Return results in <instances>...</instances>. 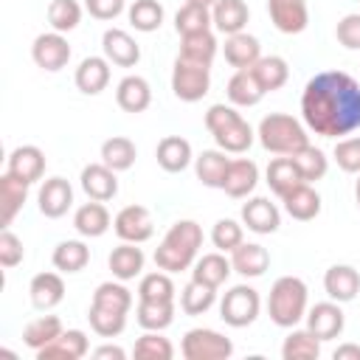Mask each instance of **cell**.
I'll list each match as a JSON object with an SVG mask.
<instances>
[{"instance_id":"cell-38","label":"cell","mask_w":360,"mask_h":360,"mask_svg":"<svg viewBox=\"0 0 360 360\" xmlns=\"http://www.w3.org/2000/svg\"><path fill=\"white\" fill-rule=\"evenodd\" d=\"M51 262L59 273H82L90 262V248L82 239H65L53 248Z\"/></svg>"},{"instance_id":"cell-37","label":"cell","mask_w":360,"mask_h":360,"mask_svg":"<svg viewBox=\"0 0 360 360\" xmlns=\"http://www.w3.org/2000/svg\"><path fill=\"white\" fill-rule=\"evenodd\" d=\"M225 93H228V101L233 104V107H256L267 93L259 87V82L253 79V73L245 68V70H236L231 79H228V87H225Z\"/></svg>"},{"instance_id":"cell-16","label":"cell","mask_w":360,"mask_h":360,"mask_svg":"<svg viewBox=\"0 0 360 360\" xmlns=\"http://www.w3.org/2000/svg\"><path fill=\"white\" fill-rule=\"evenodd\" d=\"M242 225L259 236H267V233H276L278 225H281V211L276 202H270L267 197H250L245 205H242Z\"/></svg>"},{"instance_id":"cell-44","label":"cell","mask_w":360,"mask_h":360,"mask_svg":"<svg viewBox=\"0 0 360 360\" xmlns=\"http://www.w3.org/2000/svg\"><path fill=\"white\" fill-rule=\"evenodd\" d=\"M290 158L295 160V166H298L304 183H318V180H323L326 172H329V158L323 155V149H318V146H312V143H307L304 149H298V152L290 155Z\"/></svg>"},{"instance_id":"cell-17","label":"cell","mask_w":360,"mask_h":360,"mask_svg":"<svg viewBox=\"0 0 360 360\" xmlns=\"http://www.w3.org/2000/svg\"><path fill=\"white\" fill-rule=\"evenodd\" d=\"M118 172L110 169L107 163H87L79 174V183H82V191L90 197V200H98V202H107L118 194Z\"/></svg>"},{"instance_id":"cell-42","label":"cell","mask_w":360,"mask_h":360,"mask_svg":"<svg viewBox=\"0 0 360 360\" xmlns=\"http://www.w3.org/2000/svg\"><path fill=\"white\" fill-rule=\"evenodd\" d=\"M281 357L284 360H318L321 357V340L309 329L292 326V332L281 343Z\"/></svg>"},{"instance_id":"cell-7","label":"cell","mask_w":360,"mask_h":360,"mask_svg":"<svg viewBox=\"0 0 360 360\" xmlns=\"http://www.w3.org/2000/svg\"><path fill=\"white\" fill-rule=\"evenodd\" d=\"M208 90H211V65H202V62H191V59L177 56L174 59V68H172V93L180 101L194 104V101L205 98Z\"/></svg>"},{"instance_id":"cell-47","label":"cell","mask_w":360,"mask_h":360,"mask_svg":"<svg viewBox=\"0 0 360 360\" xmlns=\"http://www.w3.org/2000/svg\"><path fill=\"white\" fill-rule=\"evenodd\" d=\"M217 301V287H208L202 281H188L180 292V309L186 315H205Z\"/></svg>"},{"instance_id":"cell-25","label":"cell","mask_w":360,"mask_h":360,"mask_svg":"<svg viewBox=\"0 0 360 360\" xmlns=\"http://www.w3.org/2000/svg\"><path fill=\"white\" fill-rule=\"evenodd\" d=\"M90 352V340L82 329H65L53 343L37 352V360H82Z\"/></svg>"},{"instance_id":"cell-53","label":"cell","mask_w":360,"mask_h":360,"mask_svg":"<svg viewBox=\"0 0 360 360\" xmlns=\"http://www.w3.org/2000/svg\"><path fill=\"white\" fill-rule=\"evenodd\" d=\"M22 259H25L22 239H20L11 228H3V233H0V264H3L6 270H11V267H17Z\"/></svg>"},{"instance_id":"cell-60","label":"cell","mask_w":360,"mask_h":360,"mask_svg":"<svg viewBox=\"0 0 360 360\" xmlns=\"http://www.w3.org/2000/svg\"><path fill=\"white\" fill-rule=\"evenodd\" d=\"M357 3H360V0H357Z\"/></svg>"},{"instance_id":"cell-45","label":"cell","mask_w":360,"mask_h":360,"mask_svg":"<svg viewBox=\"0 0 360 360\" xmlns=\"http://www.w3.org/2000/svg\"><path fill=\"white\" fill-rule=\"evenodd\" d=\"M214 25V17H211V8L208 6H194V3H186L177 8L174 14V31L180 37L186 34H200V31H211Z\"/></svg>"},{"instance_id":"cell-11","label":"cell","mask_w":360,"mask_h":360,"mask_svg":"<svg viewBox=\"0 0 360 360\" xmlns=\"http://www.w3.org/2000/svg\"><path fill=\"white\" fill-rule=\"evenodd\" d=\"M31 59L37 68L48 70V73H56L62 70L68 62H70V45H68V37L59 34V31H48V34H39L31 45Z\"/></svg>"},{"instance_id":"cell-9","label":"cell","mask_w":360,"mask_h":360,"mask_svg":"<svg viewBox=\"0 0 360 360\" xmlns=\"http://www.w3.org/2000/svg\"><path fill=\"white\" fill-rule=\"evenodd\" d=\"M180 354L186 360H228L233 354V343H231V338H225L217 329L194 326L183 335Z\"/></svg>"},{"instance_id":"cell-49","label":"cell","mask_w":360,"mask_h":360,"mask_svg":"<svg viewBox=\"0 0 360 360\" xmlns=\"http://www.w3.org/2000/svg\"><path fill=\"white\" fill-rule=\"evenodd\" d=\"M82 22V6L76 0H51L48 3V25L51 31L70 34Z\"/></svg>"},{"instance_id":"cell-55","label":"cell","mask_w":360,"mask_h":360,"mask_svg":"<svg viewBox=\"0 0 360 360\" xmlns=\"http://www.w3.org/2000/svg\"><path fill=\"white\" fill-rule=\"evenodd\" d=\"M84 8L96 20H115L124 11V0H84Z\"/></svg>"},{"instance_id":"cell-27","label":"cell","mask_w":360,"mask_h":360,"mask_svg":"<svg viewBox=\"0 0 360 360\" xmlns=\"http://www.w3.org/2000/svg\"><path fill=\"white\" fill-rule=\"evenodd\" d=\"M143 250L135 245V242H121L118 248H112V253L107 256V267L112 273V278L118 281H132L143 273Z\"/></svg>"},{"instance_id":"cell-52","label":"cell","mask_w":360,"mask_h":360,"mask_svg":"<svg viewBox=\"0 0 360 360\" xmlns=\"http://www.w3.org/2000/svg\"><path fill=\"white\" fill-rule=\"evenodd\" d=\"M332 158L340 172L346 174H360V135H346L335 141Z\"/></svg>"},{"instance_id":"cell-36","label":"cell","mask_w":360,"mask_h":360,"mask_svg":"<svg viewBox=\"0 0 360 360\" xmlns=\"http://www.w3.org/2000/svg\"><path fill=\"white\" fill-rule=\"evenodd\" d=\"M28 186H31V183H25V180H20V177H14V174L3 172V177H0L3 228H8V225L14 222V217L22 211V205H25V200H28Z\"/></svg>"},{"instance_id":"cell-32","label":"cell","mask_w":360,"mask_h":360,"mask_svg":"<svg viewBox=\"0 0 360 360\" xmlns=\"http://www.w3.org/2000/svg\"><path fill=\"white\" fill-rule=\"evenodd\" d=\"M228 152H222L219 146L217 149H202L197 158H194V174L202 186L208 188H222L225 183V174H228V166H231V158H225Z\"/></svg>"},{"instance_id":"cell-41","label":"cell","mask_w":360,"mask_h":360,"mask_svg":"<svg viewBox=\"0 0 360 360\" xmlns=\"http://www.w3.org/2000/svg\"><path fill=\"white\" fill-rule=\"evenodd\" d=\"M219 51V42L214 37V31H200V34H186L180 37V53L183 59H191V62H202V65H211L214 56Z\"/></svg>"},{"instance_id":"cell-4","label":"cell","mask_w":360,"mask_h":360,"mask_svg":"<svg viewBox=\"0 0 360 360\" xmlns=\"http://www.w3.org/2000/svg\"><path fill=\"white\" fill-rule=\"evenodd\" d=\"M309 309V290L298 276H278L267 295V315L276 326L292 329L307 318Z\"/></svg>"},{"instance_id":"cell-20","label":"cell","mask_w":360,"mask_h":360,"mask_svg":"<svg viewBox=\"0 0 360 360\" xmlns=\"http://www.w3.org/2000/svg\"><path fill=\"white\" fill-rule=\"evenodd\" d=\"M323 290L332 301L338 304H349L357 298L360 292V273L352 264H332L323 273Z\"/></svg>"},{"instance_id":"cell-35","label":"cell","mask_w":360,"mask_h":360,"mask_svg":"<svg viewBox=\"0 0 360 360\" xmlns=\"http://www.w3.org/2000/svg\"><path fill=\"white\" fill-rule=\"evenodd\" d=\"M250 73H253V79L259 82V87L264 90V93H273V90H281L284 84H287V79H290V65H287V59L284 56H276V53H270V56H262L253 68H248Z\"/></svg>"},{"instance_id":"cell-6","label":"cell","mask_w":360,"mask_h":360,"mask_svg":"<svg viewBox=\"0 0 360 360\" xmlns=\"http://www.w3.org/2000/svg\"><path fill=\"white\" fill-rule=\"evenodd\" d=\"M259 143L273 152V155H295L298 149H304L309 143V135H307V127L287 115V112H270L259 121Z\"/></svg>"},{"instance_id":"cell-46","label":"cell","mask_w":360,"mask_h":360,"mask_svg":"<svg viewBox=\"0 0 360 360\" xmlns=\"http://www.w3.org/2000/svg\"><path fill=\"white\" fill-rule=\"evenodd\" d=\"M174 281H172V273L166 270H155V273H146L141 276L138 281V301H174Z\"/></svg>"},{"instance_id":"cell-43","label":"cell","mask_w":360,"mask_h":360,"mask_svg":"<svg viewBox=\"0 0 360 360\" xmlns=\"http://www.w3.org/2000/svg\"><path fill=\"white\" fill-rule=\"evenodd\" d=\"M135 158H138V149H135V143H132L129 138H124V135H112V138H107V141L101 143V163H107V166L115 169V172L132 169Z\"/></svg>"},{"instance_id":"cell-56","label":"cell","mask_w":360,"mask_h":360,"mask_svg":"<svg viewBox=\"0 0 360 360\" xmlns=\"http://www.w3.org/2000/svg\"><path fill=\"white\" fill-rule=\"evenodd\" d=\"M93 357H98V360H124L127 357V352L121 349V346H112V343H104V346H98V349H93Z\"/></svg>"},{"instance_id":"cell-14","label":"cell","mask_w":360,"mask_h":360,"mask_svg":"<svg viewBox=\"0 0 360 360\" xmlns=\"http://www.w3.org/2000/svg\"><path fill=\"white\" fill-rule=\"evenodd\" d=\"M267 14L276 31L281 34H301L309 25V6L307 0H267Z\"/></svg>"},{"instance_id":"cell-18","label":"cell","mask_w":360,"mask_h":360,"mask_svg":"<svg viewBox=\"0 0 360 360\" xmlns=\"http://www.w3.org/2000/svg\"><path fill=\"white\" fill-rule=\"evenodd\" d=\"M6 172L25 183H37L45 174V152L34 143H22V146L11 149V155L6 160Z\"/></svg>"},{"instance_id":"cell-50","label":"cell","mask_w":360,"mask_h":360,"mask_svg":"<svg viewBox=\"0 0 360 360\" xmlns=\"http://www.w3.org/2000/svg\"><path fill=\"white\" fill-rule=\"evenodd\" d=\"M132 354L141 357V360H172L174 357V346H172L169 338H163V332L143 329V335L135 340Z\"/></svg>"},{"instance_id":"cell-15","label":"cell","mask_w":360,"mask_h":360,"mask_svg":"<svg viewBox=\"0 0 360 360\" xmlns=\"http://www.w3.org/2000/svg\"><path fill=\"white\" fill-rule=\"evenodd\" d=\"M101 53L110 59V65H118V68H135L141 62V45L124 28H107L104 31Z\"/></svg>"},{"instance_id":"cell-51","label":"cell","mask_w":360,"mask_h":360,"mask_svg":"<svg viewBox=\"0 0 360 360\" xmlns=\"http://www.w3.org/2000/svg\"><path fill=\"white\" fill-rule=\"evenodd\" d=\"M211 242H214L217 250L231 253L245 242V225H239L236 219H228V217L217 219L214 228H211Z\"/></svg>"},{"instance_id":"cell-22","label":"cell","mask_w":360,"mask_h":360,"mask_svg":"<svg viewBox=\"0 0 360 360\" xmlns=\"http://www.w3.org/2000/svg\"><path fill=\"white\" fill-rule=\"evenodd\" d=\"M155 158H158V166L169 174H177V172H186L191 163H194V152H191V143L180 135H166L158 141V149H155Z\"/></svg>"},{"instance_id":"cell-31","label":"cell","mask_w":360,"mask_h":360,"mask_svg":"<svg viewBox=\"0 0 360 360\" xmlns=\"http://www.w3.org/2000/svg\"><path fill=\"white\" fill-rule=\"evenodd\" d=\"M233 273V264L231 259L222 253V250H214V253H202L197 256V262L191 264V278L194 281H202L208 287H222L228 281V276Z\"/></svg>"},{"instance_id":"cell-8","label":"cell","mask_w":360,"mask_h":360,"mask_svg":"<svg viewBox=\"0 0 360 360\" xmlns=\"http://www.w3.org/2000/svg\"><path fill=\"white\" fill-rule=\"evenodd\" d=\"M259 312H262V295H259V290L250 287V284H236V287H231V290L222 295V301H219V318H222L228 326H233V329L250 326V323L259 318Z\"/></svg>"},{"instance_id":"cell-5","label":"cell","mask_w":360,"mask_h":360,"mask_svg":"<svg viewBox=\"0 0 360 360\" xmlns=\"http://www.w3.org/2000/svg\"><path fill=\"white\" fill-rule=\"evenodd\" d=\"M205 129L217 141V146L228 155H242L253 146V127L242 118L233 104H211L205 112Z\"/></svg>"},{"instance_id":"cell-30","label":"cell","mask_w":360,"mask_h":360,"mask_svg":"<svg viewBox=\"0 0 360 360\" xmlns=\"http://www.w3.org/2000/svg\"><path fill=\"white\" fill-rule=\"evenodd\" d=\"M281 202H284V211L298 222H309L321 214V194L312 188V183H298L281 197Z\"/></svg>"},{"instance_id":"cell-48","label":"cell","mask_w":360,"mask_h":360,"mask_svg":"<svg viewBox=\"0 0 360 360\" xmlns=\"http://www.w3.org/2000/svg\"><path fill=\"white\" fill-rule=\"evenodd\" d=\"M129 25L141 34H152L163 25V6L158 0H132V6L127 8Z\"/></svg>"},{"instance_id":"cell-2","label":"cell","mask_w":360,"mask_h":360,"mask_svg":"<svg viewBox=\"0 0 360 360\" xmlns=\"http://www.w3.org/2000/svg\"><path fill=\"white\" fill-rule=\"evenodd\" d=\"M132 309V292L124 281H104L96 287L90 309H87V321L90 329L98 338H118L127 326V315Z\"/></svg>"},{"instance_id":"cell-58","label":"cell","mask_w":360,"mask_h":360,"mask_svg":"<svg viewBox=\"0 0 360 360\" xmlns=\"http://www.w3.org/2000/svg\"><path fill=\"white\" fill-rule=\"evenodd\" d=\"M354 202H357V208H360V174H357V180H354Z\"/></svg>"},{"instance_id":"cell-39","label":"cell","mask_w":360,"mask_h":360,"mask_svg":"<svg viewBox=\"0 0 360 360\" xmlns=\"http://www.w3.org/2000/svg\"><path fill=\"white\" fill-rule=\"evenodd\" d=\"M174 301H138L135 307V321L141 329H152V332H163L172 326L174 321Z\"/></svg>"},{"instance_id":"cell-26","label":"cell","mask_w":360,"mask_h":360,"mask_svg":"<svg viewBox=\"0 0 360 360\" xmlns=\"http://www.w3.org/2000/svg\"><path fill=\"white\" fill-rule=\"evenodd\" d=\"M222 53H225V62L236 70H245V68H253L259 59H262V45L253 34L248 31H239V34H231L225 37V45H222Z\"/></svg>"},{"instance_id":"cell-23","label":"cell","mask_w":360,"mask_h":360,"mask_svg":"<svg viewBox=\"0 0 360 360\" xmlns=\"http://www.w3.org/2000/svg\"><path fill=\"white\" fill-rule=\"evenodd\" d=\"M73 82L84 96H98L110 84V59L107 56H84L73 73Z\"/></svg>"},{"instance_id":"cell-19","label":"cell","mask_w":360,"mask_h":360,"mask_svg":"<svg viewBox=\"0 0 360 360\" xmlns=\"http://www.w3.org/2000/svg\"><path fill=\"white\" fill-rule=\"evenodd\" d=\"M73 228L84 239H98L112 228V217H110L104 202L90 200V202H84V205H79L73 211Z\"/></svg>"},{"instance_id":"cell-12","label":"cell","mask_w":360,"mask_h":360,"mask_svg":"<svg viewBox=\"0 0 360 360\" xmlns=\"http://www.w3.org/2000/svg\"><path fill=\"white\" fill-rule=\"evenodd\" d=\"M304 321H307V329H309L321 343L340 338V332H343V326H346V315H343L340 304L332 301V298H329V301H321V304H315V307H309Z\"/></svg>"},{"instance_id":"cell-40","label":"cell","mask_w":360,"mask_h":360,"mask_svg":"<svg viewBox=\"0 0 360 360\" xmlns=\"http://www.w3.org/2000/svg\"><path fill=\"white\" fill-rule=\"evenodd\" d=\"M62 332H65V326H62V321H59L56 315H39V318H34V321L22 329V343H25L28 349H34V354H37V352L45 349L48 343H53Z\"/></svg>"},{"instance_id":"cell-24","label":"cell","mask_w":360,"mask_h":360,"mask_svg":"<svg viewBox=\"0 0 360 360\" xmlns=\"http://www.w3.org/2000/svg\"><path fill=\"white\" fill-rule=\"evenodd\" d=\"M256 186H259V166L250 158L231 160L228 174H225V183H222V191L228 197H233V200H242V197H250Z\"/></svg>"},{"instance_id":"cell-54","label":"cell","mask_w":360,"mask_h":360,"mask_svg":"<svg viewBox=\"0 0 360 360\" xmlns=\"http://www.w3.org/2000/svg\"><path fill=\"white\" fill-rule=\"evenodd\" d=\"M335 37L346 51H360V11L343 14L335 25Z\"/></svg>"},{"instance_id":"cell-10","label":"cell","mask_w":360,"mask_h":360,"mask_svg":"<svg viewBox=\"0 0 360 360\" xmlns=\"http://www.w3.org/2000/svg\"><path fill=\"white\" fill-rule=\"evenodd\" d=\"M112 231L121 242H146L155 233V222L146 205H124L115 217H112Z\"/></svg>"},{"instance_id":"cell-13","label":"cell","mask_w":360,"mask_h":360,"mask_svg":"<svg viewBox=\"0 0 360 360\" xmlns=\"http://www.w3.org/2000/svg\"><path fill=\"white\" fill-rule=\"evenodd\" d=\"M37 205H39V214L48 217V219L65 217L70 211V205H73V186L65 177L42 180V186L37 191Z\"/></svg>"},{"instance_id":"cell-59","label":"cell","mask_w":360,"mask_h":360,"mask_svg":"<svg viewBox=\"0 0 360 360\" xmlns=\"http://www.w3.org/2000/svg\"><path fill=\"white\" fill-rule=\"evenodd\" d=\"M186 3H194V6H208V8H211L217 0H186Z\"/></svg>"},{"instance_id":"cell-33","label":"cell","mask_w":360,"mask_h":360,"mask_svg":"<svg viewBox=\"0 0 360 360\" xmlns=\"http://www.w3.org/2000/svg\"><path fill=\"white\" fill-rule=\"evenodd\" d=\"M211 17H214V28L225 37L245 31L248 20H250V8L245 0H217L211 6Z\"/></svg>"},{"instance_id":"cell-28","label":"cell","mask_w":360,"mask_h":360,"mask_svg":"<svg viewBox=\"0 0 360 360\" xmlns=\"http://www.w3.org/2000/svg\"><path fill=\"white\" fill-rule=\"evenodd\" d=\"M231 264L242 278H259L270 267V253L259 242H242L236 250H231Z\"/></svg>"},{"instance_id":"cell-34","label":"cell","mask_w":360,"mask_h":360,"mask_svg":"<svg viewBox=\"0 0 360 360\" xmlns=\"http://www.w3.org/2000/svg\"><path fill=\"white\" fill-rule=\"evenodd\" d=\"M264 183H267V186H270V191L281 200L290 188H295V186H298V183H304V180H301V172H298L295 160H292L290 155H281V158H273V160L267 163Z\"/></svg>"},{"instance_id":"cell-3","label":"cell","mask_w":360,"mask_h":360,"mask_svg":"<svg viewBox=\"0 0 360 360\" xmlns=\"http://www.w3.org/2000/svg\"><path fill=\"white\" fill-rule=\"evenodd\" d=\"M200 248H202V228L194 219H177L169 225L160 245L155 248V264L166 273L191 270Z\"/></svg>"},{"instance_id":"cell-1","label":"cell","mask_w":360,"mask_h":360,"mask_svg":"<svg viewBox=\"0 0 360 360\" xmlns=\"http://www.w3.org/2000/svg\"><path fill=\"white\" fill-rule=\"evenodd\" d=\"M301 118L321 138H346L360 129V82L343 70L315 73L301 93Z\"/></svg>"},{"instance_id":"cell-57","label":"cell","mask_w":360,"mask_h":360,"mask_svg":"<svg viewBox=\"0 0 360 360\" xmlns=\"http://www.w3.org/2000/svg\"><path fill=\"white\" fill-rule=\"evenodd\" d=\"M332 357L335 360H360V346L357 343H340Z\"/></svg>"},{"instance_id":"cell-29","label":"cell","mask_w":360,"mask_h":360,"mask_svg":"<svg viewBox=\"0 0 360 360\" xmlns=\"http://www.w3.org/2000/svg\"><path fill=\"white\" fill-rule=\"evenodd\" d=\"M28 295H31L34 309L48 312L56 304H62V298H65V281H62L59 273H51V270L48 273H37L31 278V284H28Z\"/></svg>"},{"instance_id":"cell-21","label":"cell","mask_w":360,"mask_h":360,"mask_svg":"<svg viewBox=\"0 0 360 360\" xmlns=\"http://www.w3.org/2000/svg\"><path fill=\"white\" fill-rule=\"evenodd\" d=\"M115 104L124 112H132V115L149 110V104H152V87H149V82L143 76H135V73L124 76L115 84Z\"/></svg>"}]
</instances>
